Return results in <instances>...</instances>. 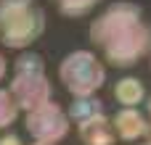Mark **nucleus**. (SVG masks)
<instances>
[{
  "label": "nucleus",
  "mask_w": 151,
  "mask_h": 145,
  "mask_svg": "<svg viewBox=\"0 0 151 145\" xmlns=\"http://www.w3.org/2000/svg\"><path fill=\"white\" fill-rule=\"evenodd\" d=\"M64 18H82L90 11H96L104 0H48Z\"/></svg>",
  "instance_id": "10"
},
{
  "label": "nucleus",
  "mask_w": 151,
  "mask_h": 145,
  "mask_svg": "<svg viewBox=\"0 0 151 145\" xmlns=\"http://www.w3.org/2000/svg\"><path fill=\"white\" fill-rule=\"evenodd\" d=\"M85 37L104 63L114 69H130L151 53V21L138 3L127 0L106 5L90 21Z\"/></svg>",
  "instance_id": "1"
},
{
  "label": "nucleus",
  "mask_w": 151,
  "mask_h": 145,
  "mask_svg": "<svg viewBox=\"0 0 151 145\" xmlns=\"http://www.w3.org/2000/svg\"><path fill=\"white\" fill-rule=\"evenodd\" d=\"M32 145H50V143H32Z\"/></svg>",
  "instance_id": "15"
},
{
  "label": "nucleus",
  "mask_w": 151,
  "mask_h": 145,
  "mask_svg": "<svg viewBox=\"0 0 151 145\" xmlns=\"http://www.w3.org/2000/svg\"><path fill=\"white\" fill-rule=\"evenodd\" d=\"M114 100L122 106V108H138L143 100H146V85L138 79V77H122L117 85H114Z\"/></svg>",
  "instance_id": "8"
},
{
  "label": "nucleus",
  "mask_w": 151,
  "mask_h": 145,
  "mask_svg": "<svg viewBox=\"0 0 151 145\" xmlns=\"http://www.w3.org/2000/svg\"><path fill=\"white\" fill-rule=\"evenodd\" d=\"M16 119H19V106H16V100L11 98L8 90H0V129L11 127Z\"/></svg>",
  "instance_id": "11"
},
{
  "label": "nucleus",
  "mask_w": 151,
  "mask_h": 145,
  "mask_svg": "<svg viewBox=\"0 0 151 145\" xmlns=\"http://www.w3.org/2000/svg\"><path fill=\"white\" fill-rule=\"evenodd\" d=\"M117 140L122 143H138V140H146L151 132V122L149 116L138 108H119L117 114H111L109 119Z\"/></svg>",
  "instance_id": "6"
},
{
  "label": "nucleus",
  "mask_w": 151,
  "mask_h": 145,
  "mask_svg": "<svg viewBox=\"0 0 151 145\" xmlns=\"http://www.w3.org/2000/svg\"><path fill=\"white\" fill-rule=\"evenodd\" d=\"M146 116H149V122H151V95L146 98Z\"/></svg>",
  "instance_id": "14"
},
{
  "label": "nucleus",
  "mask_w": 151,
  "mask_h": 145,
  "mask_svg": "<svg viewBox=\"0 0 151 145\" xmlns=\"http://www.w3.org/2000/svg\"><path fill=\"white\" fill-rule=\"evenodd\" d=\"M77 127V135H80V143L82 145H117V135L109 124V116H96V119H88L82 124H74Z\"/></svg>",
  "instance_id": "7"
},
{
  "label": "nucleus",
  "mask_w": 151,
  "mask_h": 145,
  "mask_svg": "<svg viewBox=\"0 0 151 145\" xmlns=\"http://www.w3.org/2000/svg\"><path fill=\"white\" fill-rule=\"evenodd\" d=\"M0 145H24V143H21V137H19V135L8 132V135H0Z\"/></svg>",
  "instance_id": "12"
},
{
  "label": "nucleus",
  "mask_w": 151,
  "mask_h": 145,
  "mask_svg": "<svg viewBox=\"0 0 151 145\" xmlns=\"http://www.w3.org/2000/svg\"><path fill=\"white\" fill-rule=\"evenodd\" d=\"M69 122L72 124H82L88 119H96V116H104V100H98L96 95H82V98H74L69 103V111H66Z\"/></svg>",
  "instance_id": "9"
},
{
  "label": "nucleus",
  "mask_w": 151,
  "mask_h": 145,
  "mask_svg": "<svg viewBox=\"0 0 151 145\" xmlns=\"http://www.w3.org/2000/svg\"><path fill=\"white\" fill-rule=\"evenodd\" d=\"M58 79L64 90L74 98L96 95L106 82V66L90 50H72L58 63Z\"/></svg>",
  "instance_id": "4"
},
{
  "label": "nucleus",
  "mask_w": 151,
  "mask_h": 145,
  "mask_svg": "<svg viewBox=\"0 0 151 145\" xmlns=\"http://www.w3.org/2000/svg\"><path fill=\"white\" fill-rule=\"evenodd\" d=\"M69 127H72V122H69L66 111L53 100H45V103L29 108L24 116V129L35 143H61L69 135Z\"/></svg>",
  "instance_id": "5"
},
{
  "label": "nucleus",
  "mask_w": 151,
  "mask_h": 145,
  "mask_svg": "<svg viewBox=\"0 0 151 145\" xmlns=\"http://www.w3.org/2000/svg\"><path fill=\"white\" fill-rule=\"evenodd\" d=\"M8 92L16 100L19 111H29L53 98V85L48 79L45 61L37 53H21L13 61V77H11Z\"/></svg>",
  "instance_id": "3"
},
{
  "label": "nucleus",
  "mask_w": 151,
  "mask_h": 145,
  "mask_svg": "<svg viewBox=\"0 0 151 145\" xmlns=\"http://www.w3.org/2000/svg\"><path fill=\"white\" fill-rule=\"evenodd\" d=\"M48 26L45 11L37 0H0V45L27 50L42 37Z\"/></svg>",
  "instance_id": "2"
},
{
  "label": "nucleus",
  "mask_w": 151,
  "mask_h": 145,
  "mask_svg": "<svg viewBox=\"0 0 151 145\" xmlns=\"http://www.w3.org/2000/svg\"><path fill=\"white\" fill-rule=\"evenodd\" d=\"M149 66H151V53H149Z\"/></svg>",
  "instance_id": "17"
},
{
  "label": "nucleus",
  "mask_w": 151,
  "mask_h": 145,
  "mask_svg": "<svg viewBox=\"0 0 151 145\" xmlns=\"http://www.w3.org/2000/svg\"><path fill=\"white\" fill-rule=\"evenodd\" d=\"M5 69H8V63H5V55L0 53V79L5 77Z\"/></svg>",
  "instance_id": "13"
},
{
  "label": "nucleus",
  "mask_w": 151,
  "mask_h": 145,
  "mask_svg": "<svg viewBox=\"0 0 151 145\" xmlns=\"http://www.w3.org/2000/svg\"><path fill=\"white\" fill-rule=\"evenodd\" d=\"M138 145H151V143H149V140H146V143H138Z\"/></svg>",
  "instance_id": "16"
}]
</instances>
